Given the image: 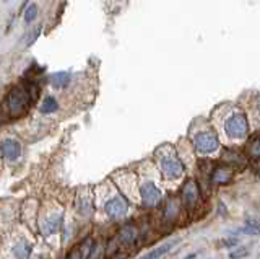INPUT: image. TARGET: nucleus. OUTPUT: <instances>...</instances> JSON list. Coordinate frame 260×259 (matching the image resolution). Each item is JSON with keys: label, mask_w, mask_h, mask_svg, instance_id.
<instances>
[{"label": "nucleus", "mask_w": 260, "mask_h": 259, "mask_svg": "<svg viewBox=\"0 0 260 259\" xmlns=\"http://www.w3.org/2000/svg\"><path fill=\"white\" fill-rule=\"evenodd\" d=\"M38 87L35 83L15 87L10 90V93L7 95V109L8 114L12 118H20L26 112L31 106V103L38 98Z\"/></svg>", "instance_id": "nucleus-1"}, {"label": "nucleus", "mask_w": 260, "mask_h": 259, "mask_svg": "<svg viewBox=\"0 0 260 259\" xmlns=\"http://www.w3.org/2000/svg\"><path fill=\"white\" fill-rule=\"evenodd\" d=\"M224 131L226 134L231 137V139H244L249 132V123L247 118L242 114V112H238V114H233L230 119L226 121L224 124Z\"/></svg>", "instance_id": "nucleus-2"}, {"label": "nucleus", "mask_w": 260, "mask_h": 259, "mask_svg": "<svg viewBox=\"0 0 260 259\" xmlns=\"http://www.w3.org/2000/svg\"><path fill=\"white\" fill-rule=\"evenodd\" d=\"M193 145L200 153H211L219 147V142L213 132H202L193 139Z\"/></svg>", "instance_id": "nucleus-3"}, {"label": "nucleus", "mask_w": 260, "mask_h": 259, "mask_svg": "<svg viewBox=\"0 0 260 259\" xmlns=\"http://www.w3.org/2000/svg\"><path fill=\"white\" fill-rule=\"evenodd\" d=\"M161 171L169 180H177V178H181L184 175V166L176 157L171 155L161 161Z\"/></svg>", "instance_id": "nucleus-4"}, {"label": "nucleus", "mask_w": 260, "mask_h": 259, "mask_svg": "<svg viewBox=\"0 0 260 259\" xmlns=\"http://www.w3.org/2000/svg\"><path fill=\"white\" fill-rule=\"evenodd\" d=\"M199 197H200V192H199L197 183L189 180L184 184V188H182V204L189 210H192L195 206H197Z\"/></svg>", "instance_id": "nucleus-5"}, {"label": "nucleus", "mask_w": 260, "mask_h": 259, "mask_svg": "<svg viewBox=\"0 0 260 259\" xmlns=\"http://www.w3.org/2000/svg\"><path fill=\"white\" fill-rule=\"evenodd\" d=\"M142 194V202L146 207H156L161 202V192L153 183H145L140 189Z\"/></svg>", "instance_id": "nucleus-6"}, {"label": "nucleus", "mask_w": 260, "mask_h": 259, "mask_svg": "<svg viewBox=\"0 0 260 259\" xmlns=\"http://www.w3.org/2000/svg\"><path fill=\"white\" fill-rule=\"evenodd\" d=\"M104 209H106V214H108L111 218H122L127 215L128 206L122 197H114V199L108 200V204H106Z\"/></svg>", "instance_id": "nucleus-7"}, {"label": "nucleus", "mask_w": 260, "mask_h": 259, "mask_svg": "<svg viewBox=\"0 0 260 259\" xmlns=\"http://www.w3.org/2000/svg\"><path fill=\"white\" fill-rule=\"evenodd\" d=\"M0 153H2L7 160L13 161L21 155V145L20 142H16L13 139H7L0 145Z\"/></svg>", "instance_id": "nucleus-8"}, {"label": "nucleus", "mask_w": 260, "mask_h": 259, "mask_svg": "<svg viewBox=\"0 0 260 259\" xmlns=\"http://www.w3.org/2000/svg\"><path fill=\"white\" fill-rule=\"evenodd\" d=\"M91 251H93V241L91 238H86L75 249H72V253L69 254L67 259H89Z\"/></svg>", "instance_id": "nucleus-9"}, {"label": "nucleus", "mask_w": 260, "mask_h": 259, "mask_svg": "<svg viewBox=\"0 0 260 259\" xmlns=\"http://www.w3.org/2000/svg\"><path fill=\"white\" fill-rule=\"evenodd\" d=\"M233 175H234V171L230 166H218L213 171V175H211V181L216 183V184L230 183L233 180Z\"/></svg>", "instance_id": "nucleus-10"}, {"label": "nucleus", "mask_w": 260, "mask_h": 259, "mask_svg": "<svg viewBox=\"0 0 260 259\" xmlns=\"http://www.w3.org/2000/svg\"><path fill=\"white\" fill-rule=\"evenodd\" d=\"M137 235H138V232H137V228L135 226H132V225H128V226H125V228H122L120 232H119V241L122 243L124 246H130L132 243L137 240Z\"/></svg>", "instance_id": "nucleus-11"}, {"label": "nucleus", "mask_w": 260, "mask_h": 259, "mask_svg": "<svg viewBox=\"0 0 260 259\" xmlns=\"http://www.w3.org/2000/svg\"><path fill=\"white\" fill-rule=\"evenodd\" d=\"M176 243H177L176 240L174 241H168V243H165V245L158 246L156 249H153L151 253H148L143 259H159L161 256H165L166 253H169V251L173 249V246L176 245Z\"/></svg>", "instance_id": "nucleus-12"}, {"label": "nucleus", "mask_w": 260, "mask_h": 259, "mask_svg": "<svg viewBox=\"0 0 260 259\" xmlns=\"http://www.w3.org/2000/svg\"><path fill=\"white\" fill-rule=\"evenodd\" d=\"M59 226H60V215H55V217L47 218V220L43 223V232L46 235H51L55 230H59Z\"/></svg>", "instance_id": "nucleus-13"}, {"label": "nucleus", "mask_w": 260, "mask_h": 259, "mask_svg": "<svg viewBox=\"0 0 260 259\" xmlns=\"http://www.w3.org/2000/svg\"><path fill=\"white\" fill-rule=\"evenodd\" d=\"M70 82V77H69V74H55V75H52V78H51V83L55 87V88H62V87H67V83Z\"/></svg>", "instance_id": "nucleus-14"}, {"label": "nucleus", "mask_w": 260, "mask_h": 259, "mask_svg": "<svg viewBox=\"0 0 260 259\" xmlns=\"http://www.w3.org/2000/svg\"><path fill=\"white\" fill-rule=\"evenodd\" d=\"M249 155L250 157H254V158H260V135L254 137L249 145Z\"/></svg>", "instance_id": "nucleus-15"}, {"label": "nucleus", "mask_w": 260, "mask_h": 259, "mask_svg": "<svg viewBox=\"0 0 260 259\" xmlns=\"http://www.w3.org/2000/svg\"><path fill=\"white\" fill-rule=\"evenodd\" d=\"M57 108H59L57 101L52 98V96H49V98L44 100L43 106H41V111H43V112H54V111H57Z\"/></svg>", "instance_id": "nucleus-16"}, {"label": "nucleus", "mask_w": 260, "mask_h": 259, "mask_svg": "<svg viewBox=\"0 0 260 259\" xmlns=\"http://www.w3.org/2000/svg\"><path fill=\"white\" fill-rule=\"evenodd\" d=\"M36 17H38V7L35 4H29L28 9L24 10V21L31 23V21L36 20Z\"/></svg>", "instance_id": "nucleus-17"}, {"label": "nucleus", "mask_w": 260, "mask_h": 259, "mask_svg": "<svg viewBox=\"0 0 260 259\" xmlns=\"http://www.w3.org/2000/svg\"><path fill=\"white\" fill-rule=\"evenodd\" d=\"M241 232L249 233V235H258V232H260V225H258L255 220H247L246 226H244V228H242Z\"/></svg>", "instance_id": "nucleus-18"}, {"label": "nucleus", "mask_w": 260, "mask_h": 259, "mask_svg": "<svg viewBox=\"0 0 260 259\" xmlns=\"http://www.w3.org/2000/svg\"><path fill=\"white\" fill-rule=\"evenodd\" d=\"M249 254V249L247 248H244V246H239V248H236V251H233V253L230 254L231 259H241V257H246Z\"/></svg>", "instance_id": "nucleus-19"}, {"label": "nucleus", "mask_w": 260, "mask_h": 259, "mask_svg": "<svg viewBox=\"0 0 260 259\" xmlns=\"http://www.w3.org/2000/svg\"><path fill=\"white\" fill-rule=\"evenodd\" d=\"M221 243H223V246H226V248H233V246L238 245V238H226Z\"/></svg>", "instance_id": "nucleus-20"}, {"label": "nucleus", "mask_w": 260, "mask_h": 259, "mask_svg": "<svg viewBox=\"0 0 260 259\" xmlns=\"http://www.w3.org/2000/svg\"><path fill=\"white\" fill-rule=\"evenodd\" d=\"M257 111H258V114H260V100H258V103H257Z\"/></svg>", "instance_id": "nucleus-21"}]
</instances>
